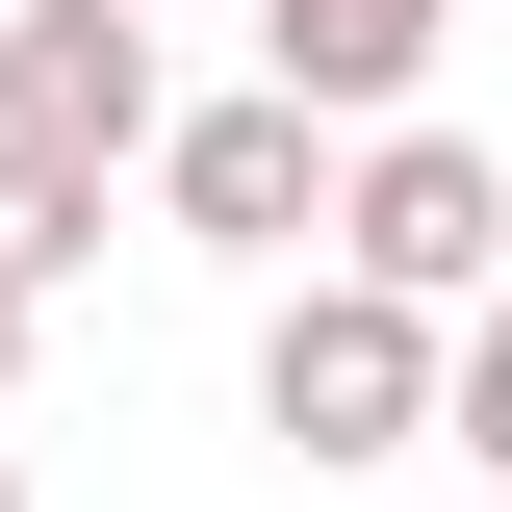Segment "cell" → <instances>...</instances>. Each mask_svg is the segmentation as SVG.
<instances>
[{
    "instance_id": "3",
    "label": "cell",
    "mask_w": 512,
    "mask_h": 512,
    "mask_svg": "<svg viewBox=\"0 0 512 512\" xmlns=\"http://www.w3.org/2000/svg\"><path fill=\"white\" fill-rule=\"evenodd\" d=\"M256 436H282V461H410V436H436V333L359 308V282H308V308L256 333Z\"/></svg>"
},
{
    "instance_id": "5",
    "label": "cell",
    "mask_w": 512,
    "mask_h": 512,
    "mask_svg": "<svg viewBox=\"0 0 512 512\" xmlns=\"http://www.w3.org/2000/svg\"><path fill=\"white\" fill-rule=\"evenodd\" d=\"M128 180L180 205L205 256H282V231H308V205H333V128H282V103H205V128H154Z\"/></svg>"
},
{
    "instance_id": "7",
    "label": "cell",
    "mask_w": 512,
    "mask_h": 512,
    "mask_svg": "<svg viewBox=\"0 0 512 512\" xmlns=\"http://www.w3.org/2000/svg\"><path fill=\"white\" fill-rule=\"evenodd\" d=\"M26 333H52V308H0V384H26Z\"/></svg>"
},
{
    "instance_id": "2",
    "label": "cell",
    "mask_w": 512,
    "mask_h": 512,
    "mask_svg": "<svg viewBox=\"0 0 512 512\" xmlns=\"http://www.w3.org/2000/svg\"><path fill=\"white\" fill-rule=\"evenodd\" d=\"M154 26H128V0H0V154H26V180H128V154H154Z\"/></svg>"
},
{
    "instance_id": "1",
    "label": "cell",
    "mask_w": 512,
    "mask_h": 512,
    "mask_svg": "<svg viewBox=\"0 0 512 512\" xmlns=\"http://www.w3.org/2000/svg\"><path fill=\"white\" fill-rule=\"evenodd\" d=\"M308 231H333V282H359V308L461 333V308H487V256H512V180L461 154V128H359V180H333Z\"/></svg>"
},
{
    "instance_id": "6",
    "label": "cell",
    "mask_w": 512,
    "mask_h": 512,
    "mask_svg": "<svg viewBox=\"0 0 512 512\" xmlns=\"http://www.w3.org/2000/svg\"><path fill=\"white\" fill-rule=\"evenodd\" d=\"M77 256H103V180H26V154H0V308H52Z\"/></svg>"
},
{
    "instance_id": "4",
    "label": "cell",
    "mask_w": 512,
    "mask_h": 512,
    "mask_svg": "<svg viewBox=\"0 0 512 512\" xmlns=\"http://www.w3.org/2000/svg\"><path fill=\"white\" fill-rule=\"evenodd\" d=\"M436 26H461V0H256V103H282V128H410Z\"/></svg>"
},
{
    "instance_id": "8",
    "label": "cell",
    "mask_w": 512,
    "mask_h": 512,
    "mask_svg": "<svg viewBox=\"0 0 512 512\" xmlns=\"http://www.w3.org/2000/svg\"><path fill=\"white\" fill-rule=\"evenodd\" d=\"M0 512H26V487H0Z\"/></svg>"
}]
</instances>
